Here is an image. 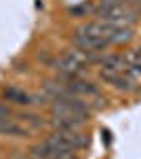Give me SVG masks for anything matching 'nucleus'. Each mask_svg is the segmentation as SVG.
Returning a JSON list of instances; mask_svg holds the SVG:
<instances>
[{"mask_svg": "<svg viewBox=\"0 0 141 159\" xmlns=\"http://www.w3.org/2000/svg\"><path fill=\"white\" fill-rule=\"evenodd\" d=\"M51 115L55 129H80L89 119V104L78 96H68L51 102Z\"/></svg>", "mask_w": 141, "mask_h": 159, "instance_id": "1", "label": "nucleus"}, {"mask_svg": "<svg viewBox=\"0 0 141 159\" xmlns=\"http://www.w3.org/2000/svg\"><path fill=\"white\" fill-rule=\"evenodd\" d=\"M118 25L106 24L101 19H95V21H89L84 24L74 36H72V43L76 49H82L86 53H99V51L107 49L114 40V32H116Z\"/></svg>", "mask_w": 141, "mask_h": 159, "instance_id": "2", "label": "nucleus"}, {"mask_svg": "<svg viewBox=\"0 0 141 159\" xmlns=\"http://www.w3.org/2000/svg\"><path fill=\"white\" fill-rule=\"evenodd\" d=\"M95 15L112 25H133L139 17V11L124 0H101L95 7Z\"/></svg>", "mask_w": 141, "mask_h": 159, "instance_id": "3", "label": "nucleus"}, {"mask_svg": "<svg viewBox=\"0 0 141 159\" xmlns=\"http://www.w3.org/2000/svg\"><path fill=\"white\" fill-rule=\"evenodd\" d=\"M89 61H91V53L74 47V49L59 55L57 61H55V68L61 76H80L86 70Z\"/></svg>", "mask_w": 141, "mask_h": 159, "instance_id": "4", "label": "nucleus"}, {"mask_svg": "<svg viewBox=\"0 0 141 159\" xmlns=\"http://www.w3.org/2000/svg\"><path fill=\"white\" fill-rule=\"evenodd\" d=\"M32 129H27L19 119H0V136H6V138H27Z\"/></svg>", "mask_w": 141, "mask_h": 159, "instance_id": "5", "label": "nucleus"}, {"mask_svg": "<svg viewBox=\"0 0 141 159\" xmlns=\"http://www.w3.org/2000/svg\"><path fill=\"white\" fill-rule=\"evenodd\" d=\"M72 148H76V151H80V148L86 147V136L80 132V129H55Z\"/></svg>", "mask_w": 141, "mask_h": 159, "instance_id": "6", "label": "nucleus"}, {"mask_svg": "<svg viewBox=\"0 0 141 159\" xmlns=\"http://www.w3.org/2000/svg\"><path fill=\"white\" fill-rule=\"evenodd\" d=\"M4 98H6V102L19 104V106L32 104V96H30L27 91H23V89H19V87H6V89H4Z\"/></svg>", "mask_w": 141, "mask_h": 159, "instance_id": "7", "label": "nucleus"}, {"mask_svg": "<svg viewBox=\"0 0 141 159\" xmlns=\"http://www.w3.org/2000/svg\"><path fill=\"white\" fill-rule=\"evenodd\" d=\"M112 87L118 89V91H133V89H135V79H133L129 72H120L116 79H114Z\"/></svg>", "mask_w": 141, "mask_h": 159, "instance_id": "8", "label": "nucleus"}, {"mask_svg": "<svg viewBox=\"0 0 141 159\" xmlns=\"http://www.w3.org/2000/svg\"><path fill=\"white\" fill-rule=\"evenodd\" d=\"M17 119H19L21 123H25V127H27V129H38V127H44L42 117H40V115H34V112H21V115H17Z\"/></svg>", "mask_w": 141, "mask_h": 159, "instance_id": "9", "label": "nucleus"}, {"mask_svg": "<svg viewBox=\"0 0 141 159\" xmlns=\"http://www.w3.org/2000/svg\"><path fill=\"white\" fill-rule=\"evenodd\" d=\"M6 117H13V110L4 102H0V119H6Z\"/></svg>", "mask_w": 141, "mask_h": 159, "instance_id": "10", "label": "nucleus"}, {"mask_svg": "<svg viewBox=\"0 0 141 159\" xmlns=\"http://www.w3.org/2000/svg\"><path fill=\"white\" fill-rule=\"evenodd\" d=\"M30 159H55V157H47V155H40V153L32 151V153H30Z\"/></svg>", "mask_w": 141, "mask_h": 159, "instance_id": "11", "label": "nucleus"}, {"mask_svg": "<svg viewBox=\"0 0 141 159\" xmlns=\"http://www.w3.org/2000/svg\"><path fill=\"white\" fill-rule=\"evenodd\" d=\"M126 4H137V2H141V0H124Z\"/></svg>", "mask_w": 141, "mask_h": 159, "instance_id": "12", "label": "nucleus"}]
</instances>
